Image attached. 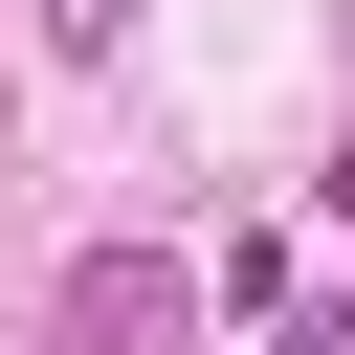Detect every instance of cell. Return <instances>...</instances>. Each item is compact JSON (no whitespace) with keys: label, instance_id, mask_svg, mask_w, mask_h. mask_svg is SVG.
I'll use <instances>...</instances> for the list:
<instances>
[{"label":"cell","instance_id":"cell-1","mask_svg":"<svg viewBox=\"0 0 355 355\" xmlns=\"http://www.w3.org/2000/svg\"><path fill=\"white\" fill-rule=\"evenodd\" d=\"M178 311H200L178 244H89V266H67V355H178Z\"/></svg>","mask_w":355,"mask_h":355},{"label":"cell","instance_id":"cell-2","mask_svg":"<svg viewBox=\"0 0 355 355\" xmlns=\"http://www.w3.org/2000/svg\"><path fill=\"white\" fill-rule=\"evenodd\" d=\"M44 44H67V67H111V44H133V0H44Z\"/></svg>","mask_w":355,"mask_h":355},{"label":"cell","instance_id":"cell-3","mask_svg":"<svg viewBox=\"0 0 355 355\" xmlns=\"http://www.w3.org/2000/svg\"><path fill=\"white\" fill-rule=\"evenodd\" d=\"M266 355H355V311H288V333H266Z\"/></svg>","mask_w":355,"mask_h":355},{"label":"cell","instance_id":"cell-4","mask_svg":"<svg viewBox=\"0 0 355 355\" xmlns=\"http://www.w3.org/2000/svg\"><path fill=\"white\" fill-rule=\"evenodd\" d=\"M333 200H355V155H333Z\"/></svg>","mask_w":355,"mask_h":355}]
</instances>
